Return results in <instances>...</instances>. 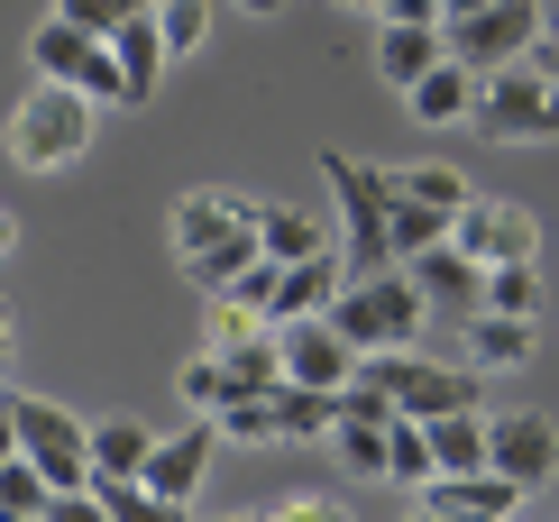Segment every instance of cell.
<instances>
[{
	"label": "cell",
	"instance_id": "cell-24",
	"mask_svg": "<svg viewBox=\"0 0 559 522\" xmlns=\"http://www.w3.org/2000/svg\"><path fill=\"white\" fill-rule=\"evenodd\" d=\"M431 459H440V477H477L486 467V413H440L431 422Z\"/></svg>",
	"mask_w": 559,
	"mask_h": 522
},
{
	"label": "cell",
	"instance_id": "cell-14",
	"mask_svg": "<svg viewBox=\"0 0 559 522\" xmlns=\"http://www.w3.org/2000/svg\"><path fill=\"white\" fill-rule=\"evenodd\" d=\"M404 275L423 284V302H431V312H450V321H477V302H486V266H468L459 248H431V257H413Z\"/></svg>",
	"mask_w": 559,
	"mask_h": 522
},
{
	"label": "cell",
	"instance_id": "cell-13",
	"mask_svg": "<svg viewBox=\"0 0 559 522\" xmlns=\"http://www.w3.org/2000/svg\"><path fill=\"white\" fill-rule=\"evenodd\" d=\"M212 449H221V431H212L202 413H183V431L156 440V459H147V477H138V486H156L166 505H193L202 477H212Z\"/></svg>",
	"mask_w": 559,
	"mask_h": 522
},
{
	"label": "cell",
	"instance_id": "cell-21",
	"mask_svg": "<svg viewBox=\"0 0 559 522\" xmlns=\"http://www.w3.org/2000/svg\"><path fill=\"white\" fill-rule=\"evenodd\" d=\"M532 348H542V340H532V321H504V312H477V321H468V367H477V376L523 367Z\"/></svg>",
	"mask_w": 559,
	"mask_h": 522
},
{
	"label": "cell",
	"instance_id": "cell-30",
	"mask_svg": "<svg viewBox=\"0 0 559 522\" xmlns=\"http://www.w3.org/2000/svg\"><path fill=\"white\" fill-rule=\"evenodd\" d=\"M156 37H166L175 64L193 56V46H212V0H156Z\"/></svg>",
	"mask_w": 559,
	"mask_h": 522
},
{
	"label": "cell",
	"instance_id": "cell-40",
	"mask_svg": "<svg viewBox=\"0 0 559 522\" xmlns=\"http://www.w3.org/2000/svg\"><path fill=\"white\" fill-rule=\"evenodd\" d=\"M413 522H477V513H431V505H413Z\"/></svg>",
	"mask_w": 559,
	"mask_h": 522
},
{
	"label": "cell",
	"instance_id": "cell-19",
	"mask_svg": "<svg viewBox=\"0 0 559 522\" xmlns=\"http://www.w3.org/2000/svg\"><path fill=\"white\" fill-rule=\"evenodd\" d=\"M110 56H120V92H129V110H138V102H156V83H166V64H175V56H166V37H156V10H147V19H129V28L110 37Z\"/></svg>",
	"mask_w": 559,
	"mask_h": 522
},
{
	"label": "cell",
	"instance_id": "cell-29",
	"mask_svg": "<svg viewBox=\"0 0 559 522\" xmlns=\"http://www.w3.org/2000/svg\"><path fill=\"white\" fill-rule=\"evenodd\" d=\"M92 495L110 505V522H183V505H166V495L138 486V477H92Z\"/></svg>",
	"mask_w": 559,
	"mask_h": 522
},
{
	"label": "cell",
	"instance_id": "cell-45",
	"mask_svg": "<svg viewBox=\"0 0 559 522\" xmlns=\"http://www.w3.org/2000/svg\"><path fill=\"white\" fill-rule=\"evenodd\" d=\"M0 358H10V312H0Z\"/></svg>",
	"mask_w": 559,
	"mask_h": 522
},
{
	"label": "cell",
	"instance_id": "cell-32",
	"mask_svg": "<svg viewBox=\"0 0 559 522\" xmlns=\"http://www.w3.org/2000/svg\"><path fill=\"white\" fill-rule=\"evenodd\" d=\"M156 0H56V19H74V28H92V37H120L129 19H147Z\"/></svg>",
	"mask_w": 559,
	"mask_h": 522
},
{
	"label": "cell",
	"instance_id": "cell-36",
	"mask_svg": "<svg viewBox=\"0 0 559 522\" xmlns=\"http://www.w3.org/2000/svg\"><path fill=\"white\" fill-rule=\"evenodd\" d=\"M266 522H348V513L331 505V495H294V505H275Z\"/></svg>",
	"mask_w": 559,
	"mask_h": 522
},
{
	"label": "cell",
	"instance_id": "cell-28",
	"mask_svg": "<svg viewBox=\"0 0 559 522\" xmlns=\"http://www.w3.org/2000/svg\"><path fill=\"white\" fill-rule=\"evenodd\" d=\"M477 312L532 321V312H542V266H486V302H477Z\"/></svg>",
	"mask_w": 559,
	"mask_h": 522
},
{
	"label": "cell",
	"instance_id": "cell-38",
	"mask_svg": "<svg viewBox=\"0 0 559 522\" xmlns=\"http://www.w3.org/2000/svg\"><path fill=\"white\" fill-rule=\"evenodd\" d=\"M532 64H542V83L559 92V37H542V46H532Z\"/></svg>",
	"mask_w": 559,
	"mask_h": 522
},
{
	"label": "cell",
	"instance_id": "cell-2",
	"mask_svg": "<svg viewBox=\"0 0 559 522\" xmlns=\"http://www.w3.org/2000/svg\"><path fill=\"white\" fill-rule=\"evenodd\" d=\"M331 330L358 358H385V348H413L431 330V302H423V284H413L404 266H385V275H348L340 294H331Z\"/></svg>",
	"mask_w": 559,
	"mask_h": 522
},
{
	"label": "cell",
	"instance_id": "cell-12",
	"mask_svg": "<svg viewBox=\"0 0 559 522\" xmlns=\"http://www.w3.org/2000/svg\"><path fill=\"white\" fill-rule=\"evenodd\" d=\"M275 340H285V385H321V394H340L348 376H358V348L331 330V312H321V321H285Z\"/></svg>",
	"mask_w": 559,
	"mask_h": 522
},
{
	"label": "cell",
	"instance_id": "cell-6",
	"mask_svg": "<svg viewBox=\"0 0 559 522\" xmlns=\"http://www.w3.org/2000/svg\"><path fill=\"white\" fill-rule=\"evenodd\" d=\"M477 138H496V147H550L559 138V92L542 83V64H504V74H477V110H468Z\"/></svg>",
	"mask_w": 559,
	"mask_h": 522
},
{
	"label": "cell",
	"instance_id": "cell-5",
	"mask_svg": "<svg viewBox=\"0 0 559 522\" xmlns=\"http://www.w3.org/2000/svg\"><path fill=\"white\" fill-rule=\"evenodd\" d=\"M28 74H37V83H74L92 110H129L110 37H92V28H74V19H56V10L28 28Z\"/></svg>",
	"mask_w": 559,
	"mask_h": 522
},
{
	"label": "cell",
	"instance_id": "cell-17",
	"mask_svg": "<svg viewBox=\"0 0 559 522\" xmlns=\"http://www.w3.org/2000/svg\"><path fill=\"white\" fill-rule=\"evenodd\" d=\"M258 248L275 257V266H302V257H331V221L321 211H302V202H258Z\"/></svg>",
	"mask_w": 559,
	"mask_h": 522
},
{
	"label": "cell",
	"instance_id": "cell-27",
	"mask_svg": "<svg viewBox=\"0 0 559 522\" xmlns=\"http://www.w3.org/2000/svg\"><path fill=\"white\" fill-rule=\"evenodd\" d=\"M394 183H404L413 202H431V211H450V221H459V211L477 202V193H468V175H459V165H394Z\"/></svg>",
	"mask_w": 559,
	"mask_h": 522
},
{
	"label": "cell",
	"instance_id": "cell-35",
	"mask_svg": "<svg viewBox=\"0 0 559 522\" xmlns=\"http://www.w3.org/2000/svg\"><path fill=\"white\" fill-rule=\"evenodd\" d=\"M46 522H110V505L92 486H64V495H46Z\"/></svg>",
	"mask_w": 559,
	"mask_h": 522
},
{
	"label": "cell",
	"instance_id": "cell-25",
	"mask_svg": "<svg viewBox=\"0 0 559 522\" xmlns=\"http://www.w3.org/2000/svg\"><path fill=\"white\" fill-rule=\"evenodd\" d=\"M385 477L413 486V495L440 477V459H431V422H394V431H385Z\"/></svg>",
	"mask_w": 559,
	"mask_h": 522
},
{
	"label": "cell",
	"instance_id": "cell-20",
	"mask_svg": "<svg viewBox=\"0 0 559 522\" xmlns=\"http://www.w3.org/2000/svg\"><path fill=\"white\" fill-rule=\"evenodd\" d=\"M147 459H156V431H147V422H129V413L92 422V477H147Z\"/></svg>",
	"mask_w": 559,
	"mask_h": 522
},
{
	"label": "cell",
	"instance_id": "cell-7",
	"mask_svg": "<svg viewBox=\"0 0 559 522\" xmlns=\"http://www.w3.org/2000/svg\"><path fill=\"white\" fill-rule=\"evenodd\" d=\"M377 385L394 394L404 422H440V413H486L477 403V367H450V358H423V348H385V358H358Z\"/></svg>",
	"mask_w": 559,
	"mask_h": 522
},
{
	"label": "cell",
	"instance_id": "cell-3",
	"mask_svg": "<svg viewBox=\"0 0 559 522\" xmlns=\"http://www.w3.org/2000/svg\"><path fill=\"white\" fill-rule=\"evenodd\" d=\"M321 183L340 193V221H348L340 266L348 275H385L394 266V175L367 165V156H348V147H321Z\"/></svg>",
	"mask_w": 559,
	"mask_h": 522
},
{
	"label": "cell",
	"instance_id": "cell-37",
	"mask_svg": "<svg viewBox=\"0 0 559 522\" xmlns=\"http://www.w3.org/2000/svg\"><path fill=\"white\" fill-rule=\"evenodd\" d=\"M19 459V394H0V467Z\"/></svg>",
	"mask_w": 559,
	"mask_h": 522
},
{
	"label": "cell",
	"instance_id": "cell-18",
	"mask_svg": "<svg viewBox=\"0 0 559 522\" xmlns=\"http://www.w3.org/2000/svg\"><path fill=\"white\" fill-rule=\"evenodd\" d=\"M404 110H413L423 129H468V110H477V74H468L459 56H450V64H431V74L404 92Z\"/></svg>",
	"mask_w": 559,
	"mask_h": 522
},
{
	"label": "cell",
	"instance_id": "cell-4",
	"mask_svg": "<svg viewBox=\"0 0 559 522\" xmlns=\"http://www.w3.org/2000/svg\"><path fill=\"white\" fill-rule=\"evenodd\" d=\"M92 129H102V110L83 102L74 83H28V102L10 110V165H28V175H56V165H74L92 147Z\"/></svg>",
	"mask_w": 559,
	"mask_h": 522
},
{
	"label": "cell",
	"instance_id": "cell-10",
	"mask_svg": "<svg viewBox=\"0 0 559 522\" xmlns=\"http://www.w3.org/2000/svg\"><path fill=\"white\" fill-rule=\"evenodd\" d=\"M486 467H496L504 486L542 495V486L559 477V431H550V413H532V403H514V413H486Z\"/></svg>",
	"mask_w": 559,
	"mask_h": 522
},
{
	"label": "cell",
	"instance_id": "cell-9",
	"mask_svg": "<svg viewBox=\"0 0 559 522\" xmlns=\"http://www.w3.org/2000/svg\"><path fill=\"white\" fill-rule=\"evenodd\" d=\"M532 46H542V0H486V10L450 19V56L468 64V74H504Z\"/></svg>",
	"mask_w": 559,
	"mask_h": 522
},
{
	"label": "cell",
	"instance_id": "cell-1",
	"mask_svg": "<svg viewBox=\"0 0 559 522\" xmlns=\"http://www.w3.org/2000/svg\"><path fill=\"white\" fill-rule=\"evenodd\" d=\"M166 239H175V266L202 284V294H229L248 266H258V202L248 193H221V183H202V193H183L175 202V221H166Z\"/></svg>",
	"mask_w": 559,
	"mask_h": 522
},
{
	"label": "cell",
	"instance_id": "cell-42",
	"mask_svg": "<svg viewBox=\"0 0 559 522\" xmlns=\"http://www.w3.org/2000/svg\"><path fill=\"white\" fill-rule=\"evenodd\" d=\"M239 10H248V19H275V10H285V0H239Z\"/></svg>",
	"mask_w": 559,
	"mask_h": 522
},
{
	"label": "cell",
	"instance_id": "cell-46",
	"mask_svg": "<svg viewBox=\"0 0 559 522\" xmlns=\"http://www.w3.org/2000/svg\"><path fill=\"white\" fill-rule=\"evenodd\" d=\"M221 522H266V513H221Z\"/></svg>",
	"mask_w": 559,
	"mask_h": 522
},
{
	"label": "cell",
	"instance_id": "cell-8",
	"mask_svg": "<svg viewBox=\"0 0 559 522\" xmlns=\"http://www.w3.org/2000/svg\"><path fill=\"white\" fill-rule=\"evenodd\" d=\"M19 459H28L56 495L92 486V422L64 413V403H46V394H19Z\"/></svg>",
	"mask_w": 559,
	"mask_h": 522
},
{
	"label": "cell",
	"instance_id": "cell-34",
	"mask_svg": "<svg viewBox=\"0 0 559 522\" xmlns=\"http://www.w3.org/2000/svg\"><path fill=\"white\" fill-rule=\"evenodd\" d=\"M331 440H340V459L358 467V477H385V431H367V422H340Z\"/></svg>",
	"mask_w": 559,
	"mask_h": 522
},
{
	"label": "cell",
	"instance_id": "cell-41",
	"mask_svg": "<svg viewBox=\"0 0 559 522\" xmlns=\"http://www.w3.org/2000/svg\"><path fill=\"white\" fill-rule=\"evenodd\" d=\"M340 10H367V19H385V10H394V0H340Z\"/></svg>",
	"mask_w": 559,
	"mask_h": 522
},
{
	"label": "cell",
	"instance_id": "cell-15",
	"mask_svg": "<svg viewBox=\"0 0 559 522\" xmlns=\"http://www.w3.org/2000/svg\"><path fill=\"white\" fill-rule=\"evenodd\" d=\"M340 284H348L340 248H331V257H302V266H285V275H275V302H266V321H275V330H285V321H321Z\"/></svg>",
	"mask_w": 559,
	"mask_h": 522
},
{
	"label": "cell",
	"instance_id": "cell-26",
	"mask_svg": "<svg viewBox=\"0 0 559 522\" xmlns=\"http://www.w3.org/2000/svg\"><path fill=\"white\" fill-rule=\"evenodd\" d=\"M212 431H221V440H239V449L285 440V431H275V394H229L221 413H212Z\"/></svg>",
	"mask_w": 559,
	"mask_h": 522
},
{
	"label": "cell",
	"instance_id": "cell-31",
	"mask_svg": "<svg viewBox=\"0 0 559 522\" xmlns=\"http://www.w3.org/2000/svg\"><path fill=\"white\" fill-rule=\"evenodd\" d=\"M175 394H183V413H202V422H212L221 403H229V367L212 358V348H193V358H183V376H175Z\"/></svg>",
	"mask_w": 559,
	"mask_h": 522
},
{
	"label": "cell",
	"instance_id": "cell-47",
	"mask_svg": "<svg viewBox=\"0 0 559 522\" xmlns=\"http://www.w3.org/2000/svg\"><path fill=\"white\" fill-rule=\"evenodd\" d=\"M10 522H46V513H10Z\"/></svg>",
	"mask_w": 559,
	"mask_h": 522
},
{
	"label": "cell",
	"instance_id": "cell-11",
	"mask_svg": "<svg viewBox=\"0 0 559 522\" xmlns=\"http://www.w3.org/2000/svg\"><path fill=\"white\" fill-rule=\"evenodd\" d=\"M450 248L468 266H542V221L523 202H468L450 221Z\"/></svg>",
	"mask_w": 559,
	"mask_h": 522
},
{
	"label": "cell",
	"instance_id": "cell-33",
	"mask_svg": "<svg viewBox=\"0 0 559 522\" xmlns=\"http://www.w3.org/2000/svg\"><path fill=\"white\" fill-rule=\"evenodd\" d=\"M46 495H56V486H46L28 459H10V467H0V522H10V513H46Z\"/></svg>",
	"mask_w": 559,
	"mask_h": 522
},
{
	"label": "cell",
	"instance_id": "cell-23",
	"mask_svg": "<svg viewBox=\"0 0 559 522\" xmlns=\"http://www.w3.org/2000/svg\"><path fill=\"white\" fill-rule=\"evenodd\" d=\"M275 431H285V440H331V431H340V394H321V385H275Z\"/></svg>",
	"mask_w": 559,
	"mask_h": 522
},
{
	"label": "cell",
	"instance_id": "cell-43",
	"mask_svg": "<svg viewBox=\"0 0 559 522\" xmlns=\"http://www.w3.org/2000/svg\"><path fill=\"white\" fill-rule=\"evenodd\" d=\"M542 37H559V0H542Z\"/></svg>",
	"mask_w": 559,
	"mask_h": 522
},
{
	"label": "cell",
	"instance_id": "cell-39",
	"mask_svg": "<svg viewBox=\"0 0 559 522\" xmlns=\"http://www.w3.org/2000/svg\"><path fill=\"white\" fill-rule=\"evenodd\" d=\"M10 248H19V211L0 202V257H10Z\"/></svg>",
	"mask_w": 559,
	"mask_h": 522
},
{
	"label": "cell",
	"instance_id": "cell-22",
	"mask_svg": "<svg viewBox=\"0 0 559 522\" xmlns=\"http://www.w3.org/2000/svg\"><path fill=\"white\" fill-rule=\"evenodd\" d=\"M385 175H394V165H385ZM431 248H450V211L413 202L404 183H394V266H413V257H431Z\"/></svg>",
	"mask_w": 559,
	"mask_h": 522
},
{
	"label": "cell",
	"instance_id": "cell-44",
	"mask_svg": "<svg viewBox=\"0 0 559 522\" xmlns=\"http://www.w3.org/2000/svg\"><path fill=\"white\" fill-rule=\"evenodd\" d=\"M440 10H450V19H468V10H486V0H440Z\"/></svg>",
	"mask_w": 559,
	"mask_h": 522
},
{
	"label": "cell",
	"instance_id": "cell-16",
	"mask_svg": "<svg viewBox=\"0 0 559 522\" xmlns=\"http://www.w3.org/2000/svg\"><path fill=\"white\" fill-rule=\"evenodd\" d=\"M431 64H450V28H404V19H377V74H385L394 92H413Z\"/></svg>",
	"mask_w": 559,
	"mask_h": 522
}]
</instances>
